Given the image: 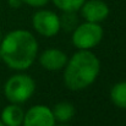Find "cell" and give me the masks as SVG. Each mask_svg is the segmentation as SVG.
<instances>
[{
    "mask_svg": "<svg viewBox=\"0 0 126 126\" xmlns=\"http://www.w3.org/2000/svg\"><path fill=\"white\" fill-rule=\"evenodd\" d=\"M38 54L36 37L26 30L9 32L0 43V59L12 70H27Z\"/></svg>",
    "mask_w": 126,
    "mask_h": 126,
    "instance_id": "cell-1",
    "label": "cell"
},
{
    "mask_svg": "<svg viewBox=\"0 0 126 126\" xmlns=\"http://www.w3.org/2000/svg\"><path fill=\"white\" fill-rule=\"evenodd\" d=\"M99 71V59L89 50H79L65 65L64 82L71 91H81L95 81Z\"/></svg>",
    "mask_w": 126,
    "mask_h": 126,
    "instance_id": "cell-2",
    "label": "cell"
},
{
    "mask_svg": "<svg viewBox=\"0 0 126 126\" xmlns=\"http://www.w3.org/2000/svg\"><path fill=\"white\" fill-rule=\"evenodd\" d=\"M36 91L34 80L25 74L11 76L4 86L5 97L10 103L21 104L27 102Z\"/></svg>",
    "mask_w": 126,
    "mask_h": 126,
    "instance_id": "cell-3",
    "label": "cell"
},
{
    "mask_svg": "<svg viewBox=\"0 0 126 126\" xmlns=\"http://www.w3.org/2000/svg\"><path fill=\"white\" fill-rule=\"evenodd\" d=\"M103 27L95 22H84L77 25L72 33V44L80 50H89L103 39Z\"/></svg>",
    "mask_w": 126,
    "mask_h": 126,
    "instance_id": "cell-4",
    "label": "cell"
},
{
    "mask_svg": "<svg viewBox=\"0 0 126 126\" xmlns=\"http://www.w3.org/2000/svg\"><path fill=\"white\" fill-rule=\"evenodd\" d=\"M32 25L37 33L44 37H54L61 30L60 17L50 10H39L32 17Z\"/></svg>",
    "mask_w": 126,
    "mask_h": 126,
    "instance_id": "cell-5",
    "label": "cell"
},
{
    "mask_svg": "<svg viewBox=\"0 0 126 126\" xmlns=\"http://www.w3.org/2000/svg\"><path fill=\"white\" fill-rule=\"evenodd\" d=\"M22 126H55V119L51 109L38 104L27 110Z\"/></svg>",
    "mask_w": 126,
    "mask_h": 126,
    "instance_id": "cell-6",
    "label": "cell"
},
{
    "mask_svg": "<svg viewBox=\"0 0 126 126\" xmlns=\"http://www.w3.org/2000/svg\"><path fill=\"white\" fill-rule=\"evenodd\" d=\"M80 10L87 22L100 23L109 16V6L103 0H86Z\"/></svg>",
    "mask_w": 126,
    "mask_h": 126,
    "instance_id": "cell-7",
    "label": "cell"
},
{
    "mask_svg": "<svg viewBox=\"0 0 126 126\" xmlns=\"http://www.w3.org/2000/svg\"><path fill=\"white\" fill-rule=\"evenodd\" d=\"M39 63L43 69L48 71H59L65 67L67 63V56L63 50L50 48L44 50L39 55Z\"/></svg>",
    "mask_w": 126,
    "mask_h": 126,
    "instance_id": "cell-8",
    "label": "cell"
},
{
    "mask_svg": "<svg viewBox=\"0 0 126 126\" xmlns=\"http://www.w3.org/2000/svg\"><path fill=\"white\" fill-rule=\"evenodd\" d=\"M25 111L18 104L11 103L6 105L0 115V120L4 123L5 126H21L23 123Z\"/></svg>",
    "mask_w": 126,
    "mask_h": 126,
    "instance_id": "cell-9",
    "label": "cell"
},
{
    "mask_svg": "<svg viewBox=\"0 0 126 126\" xmlns=\"http://www.w3.org/2000/svg\"><path fill=\"white\" fill-rule=\"evenodd\" d=\"M75 107L70 102H59L51 109L55 121L59 123H69L75 116Z\"/></svg>",
    "mask_w": 126,
    "mask_h": 126,
    "instance_id": "cell-10",
    "label": "cell"
},
{
    "mask_svg": "<svg viewBox=\"0 0 126 126\" xmlns=\"http://www.w3.org/2000/svg\"><path fill=\"white\" fill-rule=\"evenodd\" d=\"M110 99L118 108L126 109V81L115 83L110 89Z\"/></svg>",
    "mask_w": 126,
    "mask_h": 126,
    "instance_id": "cell-11",
    "label": "cell"
},
{
    "mask_svg": "<svg viewBox=\"0 0 126 126\" xmlns=\"http://www.w3.org/2000/svg\"><path fill=\"white\" fill-rule=\"evenodd\" d=\"M86 0H53L54 5L61 11H72L76 12L81 9Z\"/></svg>",
    "mask_w": 126,
    "mask_h": 126,
    "instance_id": "cell-12",
    "label": "cell"
},
{
    "mask_svg": "<svg viewBox=\"0 0 126 126\" xmlns=\"http://www.w3.org/2000/svg\"><path fill=\"white\" fill-rule=\"evenodd\" d=\"M77 26V17L72 11H64V15L60 17V27L66 31H72Z\"/></svg>",
    "mask_w": 126,
    "mask_h": 126,
    "instance_id": "cell-13",
    "label": "cell"
},
{
    "mask_svg": "<svg viewBox=\"0 0 126 126\" xmlns=\"http://www.w3.org/2000/svg\"><path fill=\"white\" fill-rule=\"evenodd\" d=\"M50 0H23L25 4L32 6V7H42L44 5H47Z\"/></svg>",
    "mask_w": 126,
    "mask_h": 126,
    "instance_id": "cell-14",
    "label": "cell"
},
{
    "mask_svg": "<svg viewBox=\"0 0 126 126\" xmlns=\"http://www.w3.org/2000/svg\"><path fill=\"white\" fill-rule=\"evenodd\" d=\"M7 4L11 9H18L23 4V0H7Z\"/></svg>",
    "mask_w": 126,
    "mask_h": 126,
    "instance_id": "cell-15",
    "label": "cell"
},
{
    "mask_svg": "<svg viewBox=\"0 0 126 126\" xmlns=\"http://www.w3.org/2000/svg\"><path fill=\"white\" fill-rule=\"evenodd\" d=\"M55 126H70V125H67L66 123H60L59 125H55Z\"/></svg>",
    "mask_w": 126,
    "mask_h": 126,
    "instance_id": "cell-16",
    "label": "cell"
},
{
    "mask_svg": "<svg viewBox=\"0 0 126 126\" xmlns=\"http://www.w3.org/2000/svg\"><path fill=\"white\" fill-rule=\"evenodd\" d=\"M2 37H4V36H2V32H1V28H0V43L2 41Z\"/></svg>",
    "mask_w": 126,
    "mask_h": 126,
    "instance_id": "cell-17",
    "label": "cell"
},
{
    "mask_svg": "<svg viewBox=\"0 0 126 126\" xmlns=\"http://www.w3.org/2000/svg\"><path fill=\"white\" fill-rule=\"evenodd\" d=\"M0 126H5V125H4V123H2L1 120H0Z\"/></svg>",
    "mask_w": 126,
    "mask_h": 126,
    "instance_id": "cell-18",
    "label": "cell"
},
{
    "mask_svg": "<svg viewBox=\"0 0 126 126\" xmlns=\"http://www.w3.org/2000/svg\"><path fill=\"white\" fill-rule=\"evenodd\" d=\"M0 92H1V88H0Z\"/></svg>",
    "mask_w": 126,
    "mask_h": 126,
    "instance_id": "cell-19",
    "label": "cell"
}]
</instances>
